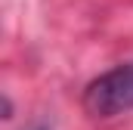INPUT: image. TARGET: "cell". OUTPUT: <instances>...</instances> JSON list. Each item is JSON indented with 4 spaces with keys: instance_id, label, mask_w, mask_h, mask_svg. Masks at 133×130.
Instances as JSON below:
<instances>
[{
    "instance_id": "1",
    "label": "cell",
    "mask_w": 133,
    "mask_h": 130,
    "mask_svg": "<svg viewBox=\"0 0 133 130\" xmlns=\"http://www.w3.org/2000/svg\"><path fill=\"white\" fill-rule=\"evenodd\" d=\"M84 108L93 118H115L133 112V62L99 74L84 90Z\"/></svg>"
},
{
    "instance_id": "2",
    "label": "cell",
    "mask_w": 133,
    "mask_h": 130,
    "mask_svg": "<svg viewBox=\"0 0 133 130\" xmlns=\"http://www.w3.org/2000/svg\"><path fill=\"white\" fill-rule=\"evenodd\" d=\"M3 118H12V102L3 96Z\"/></svg>"
},
{
    "instance_id": "3",
    "label": "cell",
    "mask_w": 133,
    "mask_h": 130,
    "mask_svg": "<svg viewBox=\"0 0 133 130\" xmlns=\"http://www.w3.org/2000/svg\"><path fill=\"white\" fill-rule=\"evenodd\" d=\"M37 130H43V127H37Z\"/></svg>"
}]
</instances>
